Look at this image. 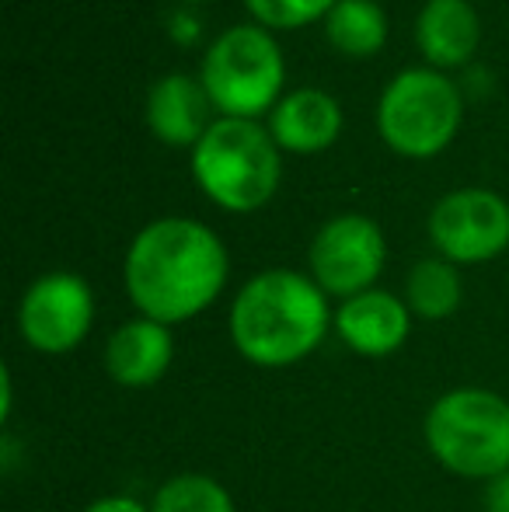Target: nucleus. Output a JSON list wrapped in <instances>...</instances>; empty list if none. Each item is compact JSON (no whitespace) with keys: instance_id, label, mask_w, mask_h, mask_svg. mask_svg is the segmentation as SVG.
I'll list each match as a JSON object with an SVG mask.
<instances>
[{"instance_id":"nucleus-1","label":"nucleus","mask_w":509,"mask_h":512,"mask_svg":"<svg viewBox=\"0 0 509 512\" xmlns=\"http://www.w3.org/2000/svg\"><path fill=\"white\" fill-rule=\"evenodd\" d=\"M227 248L206 223L164 216L133 237L123 279L140 317L182 324L203 314L227 283Z\"/></svg>"},{"instance_id":"nucleus-2","label":"nucleus","mask_w":509,"mask_h":512,"mask_svg":"<svg viewBox=\"0 0 509 512\" xmlns=\"http://www.w3.org/2000/svg\"><path fill=\"white\" fill-rule=\"evenodd\" d=\"M328 293L293 269H265L248 279L231 304V338L255 366H293L328 335Z\"/></svg>"},{"instance_id":"nucleus-3","label":"nucleus","mask_w":509,"mask_h":512,"mask_svg":"<svg viewBox=\"0 0 509 512\" xmlns=\"http://www.w3.org/2000/svg\"><path fill=\"white\" fill-rule=\"evenodd\" d=\"M192 178L220 209L252 213L276 196L283 161L269 126L255 119H217L192 147Z\"/></svg>"},{"instance_id":"nucleus-4","label":"nucleus","mask_w":509,"mask_h":512,"mask_svg":"<svg viewBox=\"0 0 509 512\" xmlns=\"http://www.w3.org/2000/svg\"><path fill=\"white\" fill-rule=\"evenodd\" d=\"M429 453L457 478L492 481L509 471V401L485 387H457L426 415Z\"/></svg>"},{"instance_id":"nucleus-5","label":"nucleus","mask_w":509,"mask_h":512,"mask_svg":"<svg viewBox=\"0 0 509 512\" xmlns=\"http://www.w3.org/2000/svg\"><path fill=\"white\" fill-rule=\"evenodd\" d=\"M199 81L227 119H258L283 98L286 63L269 28L234 25L206 49Z\"/></svg>"},{"instance_id":"nucleus-6","label":"nucleus","mask_w":509,"mask_h":512,"mask_svg":"<svg viewBox=\"0 0 509 512\" xmlns=\"http://www.w3.org/2000/svg\"><path fill=\"white\" fill-rule=\"evenodd\" d=\"M464 102L443 70L408 67L377 102V133L401 157H436L461 129Z\"/></svg>"},{"instance_id":"nucleus-7","label":"nucleus","mask_w":509,"mask_h":512,"mask_svg":"<svg viewBox=\"0 0 509 512\" xmlns=\"http://www.w3.org/2000/svg\"><path fill=\"white\" fill-rule=\"evenodd\" d=\"M387 241L370 216L339 213L314 234L307 248L311 279L328 297H356L374 290L377 276L384 272Z\"/></svg>"},{"instance_id":"nucleus-8","label":"nucleus","mask_w":509,"mask_h":512,"mask_svg":"<svg viewBox=\"0 0 509 512\" xmlns=\"http://www.w3.org/2000/svg\"><path fill=\"white\" fill-rule=\"evenodd\" d=\"M429 241L454 265L492 262L509 248V203L492 189L447 192L429 213Z\"/></svg>"},{"instance_id":"nucleus-9","label":"nucleus","mask_w":509,"mask_h":512,"mask_svg":"<svg viewBox=\"0 0 509 512\" xmlns=\"http://www.w3.org/2000/svg\"><path fill=\"white\" fill-rule=\"evenodd\" d=\"M95 321L91 286L74 272H49L25 290L18 307V331L28 349L63 356L77 349Z\"/></svg>"},{"instance_id":"nucleus-10","label":"nucleus","mask_w":509,"mask_h":512,"mask_svg":"<svg viewBox=\"0 0 509 512\" xmlns=\"http://www.w3.org/2000/svg\"><path fill=\"white\" fill-rule=\"evenodd\" d=\"M335 331L353 352L370 359L391 356L412 331V310L387 290H367L342 300L335 310Z\"/></svg>"},{"instance_id":"nucleus-11","label":"nucleus","mask_w":509,"mask_h":512,"mask_svg":"<svg viewBox=\"0 0 509 512\" xmlns=\"http://www.w3.org/2000/svg\"><path fill=\"white\" fill-rule=\"evenodd\" d=\"M269 133L279 150L318 154L332 147L342 133V105L321 88L290 91L269 112Z\"/></svg>"},{"instance_id":"nucleus-12","label":"nucleus","mask_w":509,"mask_h":512,"mask_svg":"<svg viewBox=\"0 0 509 512\" xmlns=\"http://www.w3.org/2000/svg\"><path fill=\"white\" fill-rule=\"evenodd\" d=\"M175 342L171 328L150 317H133L105 345V370L123 387H150L168 373Z\"/></svg>"},{"instance_id":"nucleus-13","label":"nucleus","mask_w":509,"mask_h":512,"mask_svg":"<svg viewBox=\"0 0 509 512\" xmlns=\"http://www.w3.org/2000/svg\"><path fill=\"white\" fill-rule=\"evenodd\" d=\"M210 95L189 74H168L147 95V126L168 147H196L210 129Z\"/></svg>"},{"instance_id":"nucleus-14","label":"nucleus","mask_w":509,"mask_h":512,"mask_svg":"<svg viewBox=\"0 0 509 512\" xmlns=\"http://www.w3.org/2000/svg\"><path fill=\"white\" fill-rule=\"evenodd\" d=\"M482 39V21L471 0H426L415 18V42L433 70L464 67Z\"/></svg>"},{"instance_id":"nucleus-15","label":"nucleus","mask_w":509,"mask_h":512,"mask_svg":"<svg viewBox=\"0 0 509 512\" xmlns=\"http://www.w3.org/2000/svg\"><path fill=\"white\" fill-rule=\"evenodd\" d=\"M325 35L342 56H377L387 42V14L377 0H339L325 14Z\"/></svg>"},{"instance_id":"nucleus-16","label":"nucleus","mask_w":509,"mask_h":512,"mask_svg":"<svg viewBox=\"0 0 509 512\" xmlns=\"http://www.w3.org/2000/svg\"><path fill=\"white\" fill-rule=\"evenodd\" d=\"M405 304L422 321H443L461 307V276L447 258H422L405 283Z\"/></svg>"},{"instance_id":"nucleus-17","label":"nucleus","mask_w":509,"mask_h":512,"mask_svg":"<svg viewBox=\"0 0 509 512\" xmlns=\"http://www.w3.org/2000/svg\"><path fill=\"white\" fill-rule=\"evenodd\" d=\"M150 512H234V499L210 474H178L157 488Z\"/></svg>"},{"instance_id":"nucleus-18","label":"nucleus","mask_w":509,"mask_h":512,"mask_svg":"<svg viewBox=\"0 0 509 512\" xmlns=\"http://www.w3.org/2000/svg\"><path fill=\"white\" fill-rule=\"evenodd\" d=\"M339 0H245V7L252 11L255 21H262V28H300L307 21H325V14Z\"/></svg>"},{"instance_id":"nucleus-19","label":"nucleus","mask_w":509,"mask_h":512,"mask_svg":"<svg viewBox=\"0 0 509 512\" xmlns=\"http://www.w3.org/2000/svg\"><path fill=\"white\" fill-rule=\"evenodd\" d=\"M485 512H509V471L485 481Z\"/></svg>"},{"instance_id":"nucleus-20","label":"nucleus","mask_w":509,"mask_h":512,"mask_svg":"<svg viewBox=\"0 0 509 512\" xmlns=\"http://www.w3.org/2000/svg\"><path fill=\"white\" fill-rule=\"evenodd\" d=\"M84 512H150V509L143 502L129 499V495H105V499L91 502Z\"/></svg>"}]
</instances>
